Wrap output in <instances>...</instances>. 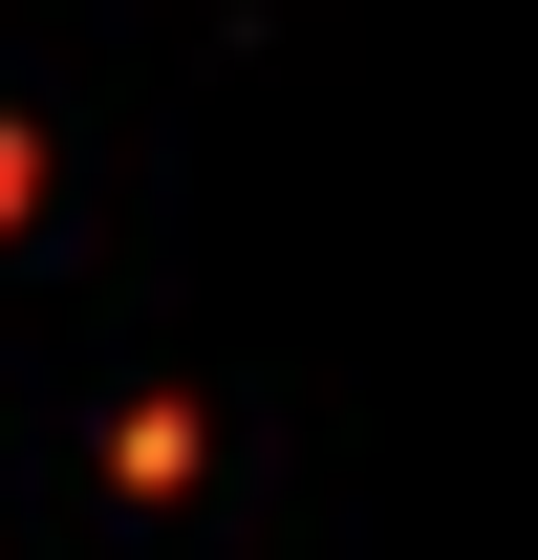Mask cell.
Segmentation results:
<instances>
[{"mask_svg":"<svg viewBox=\"0 0 538 560\" xmlns=\"http://www.w3.org/2000/svg\"><path fill=\"white\" fill-rule=\"evenodd\" d=\"M22 195H44V130H0V237H22Z\"/></svg>","mask_w":538,"mask_h":560,"instance_id":"cell-1","label":"cell"}]
</instances>
